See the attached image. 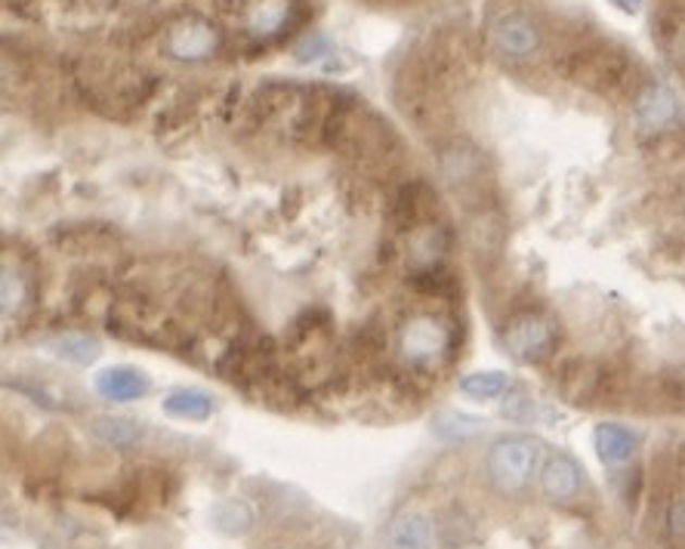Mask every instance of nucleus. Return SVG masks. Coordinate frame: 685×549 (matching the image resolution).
Listing matches in <instances>:
<instances>
[{"instance_id":"obj_16","label":"nucleus","mask_w":685,"mask_h":549,"mask_svg":"<svg viewBox=\"0 0 685 549\" xmlns=\"http://www.w3.org/2000/svg\"><path fill=\"white\" fill-rule=\"evenodd\" d=\"M485 429V423L473 414H463V411H438L433 417V433L438 438H448V441H463V438L478 436Z\"/></svg>"},{"instance_id":"obj_3","label":"nucleus","mask_w":685,"mask_h":549,"mask_svg":"<svg viewBox=\"0 0 685 549\" xmlns=\"http://www.w3.org/2000/svg\"><path fill=\"white\" fill-rule=\"evenodd\" d=\"M441 173H445V179L454 189L457 198H463L466 204H476L478 210L485 208L478 201V195H482V186L488 179H485V158H482L476 146H470V142H451L441 152Z\"/></svg>"},{"instance_id":"obj_18","label":"nucleus","mask_w":685,"mask_h":549,"mask_svg":"<svg viewBox=\"0 0 685 549\" xmlns=\"http://www.w3.org/2000/svg\"><path fill=\"white\" fill-rule=\"evenodd\" d=\"M507 386H510V379L500 371H476V374L460 379V389L470 398H497L507 392Z\"/></svg>"},{"instance_id":"obj_6","label":"nucleus","mask_w":685,"mask_h":549,"mask_svg":"<svg viewBox=\"0 0 685 549\" xmlns=\"http://www.w3.org/2000/svg\"><path fill=\"white\" fill-rule=\"evenodd\" d=\"M491 38H495V47L510 59H525L532 57L534 50L540 47V32L528 16L522 13H507L495 22L491 28Z\"/></svg>"},{"instance_id":"obj_9","label":"nucleus","mask_w":685,"mask_h":549,"mask_svg":"<svg viewBox=\"0 0 685 549\" xmlns=\"http://www.w3.org/2000/svg\"><path fill=\"white\" fill-rule=\"evenodd\" d=\"M593 445H596V454L606 466H621L627 463L630 457L636 454L639 448V438L633 429L621 426V423H599L596 433H593Z\"/></svg>"},{"instance_id":"obj_11","label":"nucleus","mask_w":685,"mask_h":549,"mask_svg":"<svg viewBox=\"0 0 685 549\" xmlns=\"http://www.w3.org/2000/svg\"><path fill=\"white\" fill-rule=\"evenodd\" d=\"M213 43H216V35L208 22L191 20L173 32L171 53L176 59H201L213 50Z\"/></svg>"},{"instance_id":"obj_21","label":"nucleus","mask_w":685,"mask_h":549,"mask_svg":"<svg viewBox=\"0 0 685 549\" xmlns=\"http://www.w3.org/2000/svg\"><path fill=\"white\" fill-rule=\"evenodd\" d=\"M433 235H436V228H423L418 238H414V253H418V250H423V241H433ZM436 260H438L436 247L429 245L426 247V260H423V269H433V265H436Z\"/></svg>"},{"instance_id":"obj_8","label":"nucleus","mask_w":685,"mask_h":549,"mask_svg":"<svg viewBox=\"0 0 685 549\" xmlns=\"http://www.w3.org/2000/svg\"><path fill=\"white\" fill-rule=\"evenodd\" d=\"M680 114L676 96L667 90L664 84H648L636 96V121L646 133L667 130Z\"/></svg>"},{"instance_id":"obj_13","label":"nucleus","mask_w":685,"mask_h":549,"mask_svg":"<svg viewBox=\"0 0 685 549\" xmlns=\"http://www.w3.org/2000/svg\"><path fill=\"white\" fill-rule=\"evenodd\" d=\"M210 522H213V528L220 531V534H226V537H241L253 525V510H250L245 500L228 497V500H220L210 510Z\"/></svg>"},{"instance_id":"obj_12","label":"nucleus","mask_w":685,"mask_h":549,"mask_svg":"<svg viewBox=\"0 0 685 549\" xmlns=\"http://www.w3.org/2000/svg\"><path fill=\"white\" fill-rule=\"evenodd\" d=\"M433 547V525L418 512L399 515L389 528V549H429Z\"/></svg>"},{"instance_id":"obj_15","label":"nucleus","mask_w":685,"mask_h":549,"mask_svg":"<svg viewBox=\"0 0 685 549\" xmlns=\"http://www.w3.org/2000/svg\"><path fill=\"white\" fill-rule=\"evenodd\" d=\"M164 411L179 420H208L213 414V398L201 389H179L164 398Z\"/></svg>"},{"instance_id":"obj_20","label":"nucleus","mask_w":685,"mask_h":549,"mask_svg":"<svg viewBox=\"0 0 685 549\" xmlns=\"http://www.w3.org/2000/svg\"><path fill=\"white\" fill-rule=\"evenodd\" d=\"M20 278L16 275H10V272H3V312L10 315L16 305H20V297H22V290H20Z\"/></svg>"},{"instance_id":"obj_7","label":"nucleus","mask_w":685,"mask_h":549,"mask_svg":"<svg viewBox=\"0 0 685 549\" xmlns=\"http://www.w3.org/2000/svg\"><path fill=\"white\" fill-rule=\"evenodd\" d=\"M540 488L550 500H574L584 491V470L569 454H550L540 466Z\"/></svg>"},{"instance_id":"obj_4","label":"nucleus","mask_w":685,"mask_h":549,"mask_svg":"<svg viewBox=\"0 0 685 549\" xmlns=\"http://www.w3.org/2000/svg\"><path fill=\"white\" fill-rule=\"evenodd\" d=\"M503 346L519 361H540L556 346V327L544 315L525 312L503 330Z\"/></svg>"},{"instance_id":"obj_19","label":"nucleus","mask_w":685,"mask_h":549,"mask_svg":"<svg viewBox=\"0 0 685 549\" xmlns=\"http://www.w3.org/2000/svg\"><path fill=\"white\" fill-rule=\"evenodd\" d=\"M667 534L685 544V497H676L667 510Z\"/></svg>"},{"instance_id":"obj_5","label":"nucleus","mask_w":685,"mask_h":549,"mask_svg":"<svg viewBox=\"0 0 685 549\" xmlns=\"http://www.w3.org/2000/svg\"><path fill=\"white\" fill-rule=\"evenodd\" d=\"M448 342H451L448 327L436 322V319H429V315L408 322L404 330H401V352H404V359L414 361V364L436 361L448 349Z\"/></svg>"},{"instance_id":"obj_22","label":"nucleus","mask_w":685,"mask_h":549,"mask_svg":"<svg viewBox=\"0 0 685 549\" xmlns=\"http://www.w3.org/2000/svg\"><path fill=\"white\" fill-rule=\"evenodd\" d=\"M614 3H618V7H621V10H627V13H636V10H639V3H643V0H614Z\"/></svg>"},{"instance_id":"obj_10","label":"nucleus","mask_w":685,"mask_h":549,"mask_svg":"<svg viewBox=\"0 0 685 549\" xmlns=\"http://www.w3.org/2000/svg\"><path fill=\"white\" fill-rule=\"evenodd\" d=\"M96 392L109 401H134L149 392V377L136 367H109L96 377Z\"/></svg>"},{"instance_id":"obj_2","label":"nucleus","mask_w":685,"mask_h":549,"mask_svg":"<svg viewBox=\"0 0 685 549\" xmlns=\"http://www.w3.org/2000/svg\"><path fill=\"white\" fill-rule=\"evenodd\" d=\"M544 445L534 436H500L491 441L485 470L500 494H522L540 463Z\"/></svg>"},{"instance_id":"obj_1","label":"nucleus","mask_w":685,"mask_h":549,"mask_svg":"<svg viewBox=\"0 0 685 549\" xmlns=\"http://www.w3.org/2000/svg\"><path fill=\"white\" fill-rule=\"evenodd\" d=\"M562 75H569L577 84H587L593 90L609 96L627 93L636 68L624 50L609 47V43H587L577 47L562 59Z\"/></svg>"},{"instance_id":"obj_14","label":"nucleus","mask_w":685,"mask_h":549,"mask_svg":"<svg viewBox=\"0 0 685 549\" xmlns=\"http://www.w3.org/2000/svg\"><path fill=\"white\" fill-rule=\"evenodd\" d=\"M90 433H94L102 445H109V448H121V451H127V448H134L136 441H139V423L134 420H124V417H96L90 423Z\"/></svg>"},{"instance_id":"obj_17","label":"nucleus","mask_w":685,"mask_h":549,"mask_svg":"<svg viewBox=\"0 0 685 549\" xmlns=\"http://www.w3.org/2000/svg\"><path fill=\"white\" fill-rule=\"evenodd\" d=\"M53 355L68 364H94L99 359V342L87 334H62L57 340H50Z\"/></svg>"}]
</instances>
